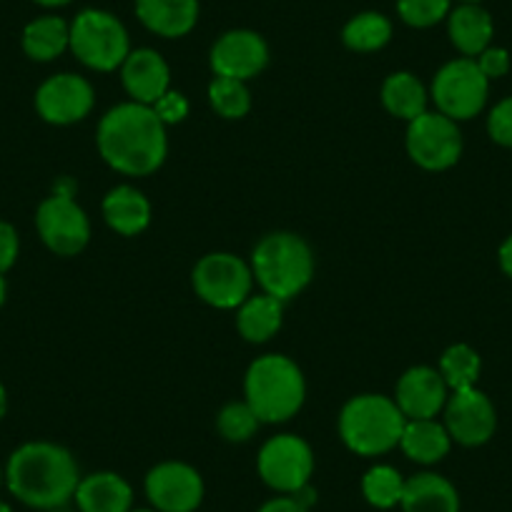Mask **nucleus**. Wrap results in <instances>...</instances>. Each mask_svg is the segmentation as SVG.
Instances as JSON below:
<instances>
[{"mask_svg": "<svg viewBox=\"0 0 512 512\" xmlns=\"http://www.w3.org/2000/svg\"><path fill=\"white\" fill-rule=\"evenodd\" d=\"M98 151L118 174L149 176L164 164L169 139L166 123L144 103H121L98 123Z\"/></svg>", "mask_w": 512, "mask_h": 512, "instance_id": "1", "label": "nucleus"}, {"mask_svg": "<svg viewBox=\"0 0 512 512\" xmlns=\"http://www.w3.org/2000/svg\"><path fill=\"white\" fill-rule=\"evenodd\" d=\"M6 487L18 502L51 512L66 507L81 482L78 462L56 442H26L6 462Z\"/></svg>", "mask_w": 512, "mask_h": 512, "instance_id": "2", "label": "nucleus"}, {"mask_svg": "<svg viewBox=\"0 0 512 512\" xmlns=\"http://www.w3.org/2000/svg\"><path fill=\"white\" fill-rule=\"evenodd\" d=\"M244 395L259 422H287L302 410L307 384L297 362L284 354H264L246 372Z\"/></svg>", "mask_w": 512, "mask_h": 512, "instance_id": "3", "label": "nucleus"}, {"mask_svg": "<svg viewBox=\"0 0 512 512\" xmlns=\"http://www.w3.org/2000/svg\"><path fill=\"white\" fill-rule=\"evenodd\" d=\"M407 417L395 400L384 395H359L344 405L339 415V437L362 457H377L400 445Z\"/></svg>", "mask_w": 512, "mask_h": 512, "instance_id": "4", "label": "nucleus"}, {"mask_svg": "<svg viewBox=\"0 0 512 512\" xmlns=\"http://www.w3.org/2000/svg\"><path fill=\"white\" fill-rule=\"evenodd\" d=\"M251 272L256 282L262 284L264 294L287 302L312 282V249L297 234H287V231L269 234L256 244L251 254Z\"/></svg>", "mask_w": 512, "mask_h": 512, "instance_id": "5", "label": "nucleus"}, {"mask_svg": "<svg viewBox=\"0 0 512 512\" xmlns=\"http://www.w3.org/2000/svg\"><path fill=\"white\" fill-rule=\"evenodd\" d=\"M71 51L93 71H116L131 53V41L116 16L88 8L71 23Z\"/></svg>", "mask_w": 512, "mask_h": 512, "instance_id": "6", "label": "nucleus"}, {"mask_svg": "<svg viewBox=\"0 0 512 512\" xmlns=\"http://www.w3.org/2000/svg\"><path fill=\"white\" fill-rule=\"evenodd\" d=\"M490 81L480 71L472 58H457L440 68L432 83V98L437 111L445 113L452 121H467L475 118L485 108Z\"/></svg>", "mask_w": 512, "mask_h": 512, "instance_id": "7", "label": "nucleus"}, {"mask_svg": "<svg viewBox=\"0 0 512 512\" xmlns=\"http://www.w3.org/2000/svg\"><path fill=\"white\" fill-rule=\"evenodd\" d=\"M256 470L264 485L279 495H297L309 485L314 472V452L302 437L277 435L264 442L256 457Z\"/></svg>", "mask_w": 512, "mask_h": 512, "instance_id": "8", "label": "nucleus"}, {"mask_svg": "<svg viewBox=\"0 0 512 512\" xmlns=\"http://www.w3.org/2000/svg\"><path fill=\"white\" fill-rule=\"evenodd\" d=\"M254 272L234 254H206L194 269V289L216 309H236L251 297Z\"/></svg>", "mask_w": 512, "mask_h": 512, "instance_id": "9", "label": "nucleus"}, {"mask_svg": "<svg viewBox=\"0 0 512 512\" xmlns=\"http://www.w3.org/2000/svg\"><path fill=\"white\" fill-rule=\"evenodd\" d=\"M407 151L412 161L427 171H445L462 156V134L457 121L445 113H422L407 128Z\"/></svg>", "mask_w": 512, "mask_h": 512, "instance_id": "10", "label": "nucleus"}, {"mask_svg": "<svg viewBox=\"0 0 512 512\" xmlns=\"http://www.w3.org/2000/svg\"><path fill=\"white\" fill-rule=\"evenodd\" d=\"M36 229L43 244L58 256H76L91 239L88 216L71 196L53 194L38 206Z\"/></svg>", "mask_w": 512, "mask_h": 512, "instance_id": "11", "label": "nucleus"}, {"mask_svg": "<svg viewBox=\"0 0 512 512\" xmlns=\"http://www.w3.org/2000/svg\"><path fill=\"white\" fill-rule=\"evenodd\" d=\"M144 487L156 512H196L204 502V480L186 462H161L146 475Z\"/></svg>", "mask_w": 512, "mask_h": 512, "instance_id": "12", "label": "nucleus"}, {"mask_svg": "<svg viewBox=\"0 0 512 512\" xmlns=\"http://www.w3.org/2000/svg\"><path fill=\"white\" fill-rule=\"evenodd\" d=\"M93 101L96 96L86 78L76 73H58L38 88L36 111L53 126H71L91 113Z\"/></svg>", "mask_w": 512, "mask_h": 512, "instance_id": "13", "label": "nucleus"}, {"mask_svg": "<svg viewBox=\"0 0 512 512\" xmlns=\"http://www.w3.org/2000/svg\"><path fill=\"white\" fill-rule=\"evenodd\" d=\"M445 427L455 442L465 447H480L495 435L497 415L492 407L490 397L480 392L477 387L472 390L455 392L447 397L445 405Z\"/></svg>", "mask_w": 512, "mask_h": 512, "instance_id": "14", "label": "nucleus"}, {"mask_svg": "<svg viewBox=\"0 0 512 512\" xmlns=\"http://www.w3.org/2000/svg\"><path fill=\"white\" fill-rule=\"evenodd\" d=\"M211 71L221 78L249 81L269 63V46L254 31H229L211 48Z\"/></svg>", "mask_w": 512, "mask_h": 512, "instance_id": "15", "label": "nucleus"}, {"mask_svg": "<svg viewBox=\"0 0 512 512\" xmlns=\"http://www.w3.org/2000/svg\"><path fill=\"white\" fill-rule=\"evenodd\" d=\"M447 390L437 369L412 367L397 382L395 402L407 420H432L447 405Z\"/></svg>", "mask_w": 512, "mask_h": 512, "instance_id": "16", "label": "nucleus"}, {"mask_svg": "<svg viewBox=\"0 0 512 512\" xmlns=\"http://www.w3.org/2000/svg\"><path fill=\"white\" fill-rule=\"evenodd\" d=\"M121 78L128 96L136 103L154 106L169 91L171 71L161 53L151 51V48H139V51L128 53V58L123 61Z\"/></svg>", "mask_w": 512, "mask_h": 512, "instance_id": "17", "label": "nucleus"}, {"mask_svg": "<svg viewBox=\"0 0 512 512\" xmlns=\"http://www.w3.org/2000/svg\"><path fill=\"white\" fill-rule=\"evenodd\" d=\"M78 512H131L134 510V490L116 472H93L81 477L76 487Z\"/></svg>", "mask_w": 512, "mask_h": 512, "instance_id": "18", "label": "nucleus"}, {"mask_svg": "<svg viewBox=\"0 0 512 512\" xmlns=\"http://www.w3.org/2000/svg\"><path fill=\"white\" fill-rule=\"evenodd\" d=\"M136 16L156 36L181 38L199 21V0H136Z\"/></svg>", "mask_w": 512, "mask_h": 512, "instance_id": "19", "label": "nucleus"}, {"mask_svg": "<svg viewBox=\"0 0 512 512\" xmlns=\"http://www.w3.org/2000/svg\"><path fill=\"white\" fill-rule=\"evenodd\" d=\"M402 512H460V492L437 472H420L405 480Z\"/></svg>", "mask_w": 512, "mask_h": 512, "instance_id": "20", "label": "nucleus"}, {"mask_svg": "<svg viewBox=\"0 0 512 512\" xmlns=\"http://www.w3.org/2000/svg\"><path fill=\"white\" fill-rule=\"evenodd\" d=\"M447 31H450L452 46L472 58L490 48L495 26H492V16L480 3H462L447 16Z\"/></svg>", "mask_w": 512, "mask_h": 512, "instance_id": "21", "label": "nucleus"}, {"mask_svg": "<svg viewBox=\"0 0 512 512\" xmlns=\"http://www.w3.org/2000/svg\"><path fill=\"white\" fill-rule=\"evenodd\" d=\"M103 216L113 231L123 236H136L149 226L151 204L134 186H116L103 199Z\"/></svg>", "mask_w": 512, "mask_h": 512, "instance_id": "22", "label": "nucleus"}, {"mask_svg": "<svg viewBox=\"0 0 512 512\" xmlns=\"http://www.w3.org/2000/svg\"><path fill=\"white\" fill-rule=\"evenodd\" d=\"M400 447L410 460L420 462V465H435L447 457L452 437L447 427L435 420H407Z\"/></svg>", "mask_w": 512, "mask_h": 512, "instance_id": "23", "label": "nucleus"}, {"mask_svg": "<svg viewBox=\"0 0 512 512\" xmlns=\"http://www.w3.org/2000/svg\"><path fill=\"white\" fill-rule=\"evenodd\" d=\"M284 319V302L272 297V294H256L249 297L239 307L236 314V327L246 342L262 344L272 339L282 329Z\"/></svg>", "mask_w": 512, "mask_h": 512, "instance_id": "24", "label": "nucleus"}, {"mask_svg": "<svg viewBox=\"0 0 512 512\" xmlns=\"http://www.w3.org/2000/svg\"><path fill=\"white\" fill-rule=\"evenodd\" d=\"M23 51L31 61L48 63L71 48V26L58 16H43L23 28Z\"/></svg>", "mask_w": 512, "mask_h": 512, "instance_id": "25", "label": "nucleus"}, {"mask_svg": "<svg viewBox=\"0 0 512 512\" xmlns=\"http://www.w3.org/2000/svg\"><path fill=\"white\" fill-rule=\"evenodd\" d=\"M382 103L392 116L415 121L427 113V91L412 73H392L382 86Z\"/></svg>", "mask_w": 512, "mask_h": 512, "instance_id": "26", "label": "nucleus"}, {"mask_svg": "<svg viewBox=\"0 0 512 512\" xmlns=\"http://www.w3.org/2000/svg\"><path fill=\"white\" fill-rule=\"evenodd\" d=\"M392 38V23L390 18L382 16V13H359L352 21L344 26L342 41L349 51L357 53H372L384 48Z\"/></svg>", "mask_w": 512, "mask_h": 512, "instance_id": "27", "label": "nucleus"}, {"mask_svg": "<svg viewBox=\"0 0 512 512\" xmlns=\"http://www.w3.org/2000/svg\"><path fill=\"white\" fill-rule=\"evenodd\" d=\"M402 492H405V477L392 465H374L362 477L364 500L377 510H392L400 505Z\"/></svg>", "mask_w": 512, "mask_h": 512, "instance_id": "28", "label": "nucleus"}, {"mask_svg": "<svg viewBox=\"0 0 512 512\" xmlns=\"http://www.w3.org/2000/svg\"><path fill=\"white\" fill-rule=\"evenodd\" d=\"M480 354L467 344H452L440 359V374L452 392L472 390L480 379Z\"/></svg>", "mask_w": 512, "mask_h": 512, "instance_id": "29", "label": "nucleus"}, {"mask_svg": "<svg viewBox=\"0 0 512 512\" xmlns=\"http://www.w3.org/2000/svg\"><path fill=\"white\" fill-rule=\"evenodd\" d=\"M209 103L219 116L244 118L251 108L249 88L244 86V81H236V78L216 76L209 86Z\"/></svg>", "mask_w": 512, "mask_h": 512, "instance_id": "30", "label": "nucleus"}, {"mask_svg": "<svg viewBox=\"0 0 512 512\" xmlns=\"http://www.w3.org/2000/svg\"><path fill=\"white\" fill-rule=\"evenodd\" d=\"M216 425H219V432L224 440L246 442L259 430V417L254 415V410L246 402H231V405H226L219 412Z\"/></svg>", "mask_w": 512, "mask_h": 512, "instance_id": "31", "label": "nucleus"}, {"mask_svg": "<svg viewBox=\"0 0 512 512\" xmlns=\"http://www.w3.org/2000/svg\"><path fill=\"white\" fill-rule=\"evenodd\" d=\"M452 11V0H397V13L412 28H432L445 21Z\"/></svg>", "mask_w": 512, "mask_h": 512, "instance_id": "32", "label": "nucleus"}, {"mask_svg": "<svg viewBox=\"0 0 512 512\" xmlns=\"http://www.w3.org/2000/svg\"><path fill=\"white\" fill-rule=\"evenodd\" d=\"M487 131H490L495 144L512 149V96L492 108L490 116H487Z\"/></svg>", "mask_w": 512, "mask_h": 512, "instance_id": "33", "label": "nucleus"}, {"mask_svg": "<svg viewBox=\"0 0 512 512\" xmlns=\"http://www.w3.org/2000/svg\"><path fill=\"white\" fill-rule=\"evenodd\" d=\"M18 254H21V236H18L16 226L0 219V274L3 277L16 267Z\"/></svg>", "mask_w": 512, "mask_h": 512, "instance_id": "34", "label": "nucleus"}, {"mask_svg": "<svg viewBox=\"0 0 512 512\" xmlns=\"http://www.w3.org/2000/svg\"><path fill=\"white\" fill-rule=\"evenodd\" d=\"M151 108H154L156 116H159L166 126H169V123H181L189 116V101H186L179 91H171V88Z\"/></svg>", "mask_w": 512, "mask_h": 512, "instance_id": "35", "label": "nucleus"}, {"mask_svg": "<svg viewBox=\"0 0 512 512\" xmlns=\"http://www.w3.org/2000/svg\"><path fill=\"white\" fill-rule=\"evenodd\" d=\"M477 66L485 73L487 81L490 78H502L510 71V53L505 48H485V51L477 56Z\"/></svg>", "mask_w": 512, "mask_h": 512, "instance_id": "36", "label": "nucleus"}, {"mask_svg": "<svg viewBox=\"0 0 512 512\" xmlns=\"http://www.w3.org/2000/svg\"><path fill=\"white\" fill-rule=\"evenodd\" d=\"M256 512H309V507H304L297 497L292 495H279L274 500L264 502Z\"/></svg>", "mask_w": 512, "mask_h": 512, "instance_id": "37", "label": "nucleus"}, {"mask_svg": "<svg viewBox=\"0 0 512 512\" xmlns=\"http://www.w3.org/2000/svg\"><path fill=\"white\" fill-rule=\"evenodd\" d=\"M500 269L512 279V236H507L500 246Z\"/></svg>", "mask_w": 512, "mask_h": 512, "instance_id": "38", "label": "nucleus"}, {"mask_svg": "<svg viewBox=\"0 0 512 512\" xmlns=\"http://www.w3.org/2000/svg\"><path fill=\"white\" fill-rule=\"evenodd\" d=\"M8 415V392L6 387H3V382H0V422H3V417Z\"/></svg>", "mask_w": 512, "mask_h": 512, "instance_id": "39", "label": "nucleus"}, {"mask_svg": "<svg viewBox=\"0 0 512 512\" xmlns=\"http://www.w3.org/2000/svg\"><path fill=\"white\" fill-rule=\"evenodd\" d=\"M33 3H38V6L43 8H63L68 6V3H73V0H33Z\"/></svg>", "mask_w": 512, "mask_h": 512, "instance_id": "40", "label": "nucleus"}, {"mask_svg": "<svg viewBox=\"0 0 512 512\" xmlns=\"http://www.w3.org/2000/svg\"><path fill=\"white\" fill-rule=\"evenodd\" d=\"M6 297H8V284H6V277L0 274V307L6 304Z\"/></svg>", "mask_w": 512, "mask_h": 512, "instance_id": "41", "label": "nucleus"}, {"mask_svg": "<svg viewBox=\"0 0 512 512\" xmlns=\"http://www.w3.org/2000/svg\"><path fill=\"white\" fill-rule=\"evenodd\" d=\"M0 512H13V507L8 505V502H3V500H0Z\"/></svg>", "mask_w": 512, "mask_h": 512, "instance_id": "42", "label": "nucleus"}, {"mask_svg": "<svg viewBox=\"0 0 512 512\" xmlns=\"http://www.w3.org/2000/svg\"><path fill=\"white\" fill-rule=\"evenodd\" d=\"M6 485V470H3V467H0V487Z\"/></svg>", "mask_w": 512, "mask_h": 512, "instance_id": "43", "label": "nucleus"}, {"mask_svg": "<svg viewBox=\"0 0 512 512\" xmlns=\"http://www.w3.org/2000/svg\"><path fill=\"white\" fill-rule=\"evenodd\" d=\"M131 512H156L154 507H136V510H131Z\"/></svg>", "mask_w": 512, "mask_h": 512, "instance_id": "44", "label": "nucleus"}, {"mask_svg": "<svg viewBox=\"0 0 512 512\" xmlns=\"http://www.w3.org/2000/svg\"><path fill=\"white\" fill-rule=\"evenodd\" d=\"M460 3H482V0H460Z\"/></svg>", "mask_w": 512, "mask_h": 512, "instance_id": "45", "label": "nucleus"}, {"mask_svg": "<svg viewBox=\"0 0 512 512\" xmlns=\"http://www.w3.org/2000/svg\"><path fill=\"white\" fill-rule=\"evenodd\" d=\"M51 512H66V510H63V507H58V510H51Z\"/></svg>", "mask_w": 512, "mask_h": 512, "instance_id": "46", "label": "nucleus"}]
</instances>
